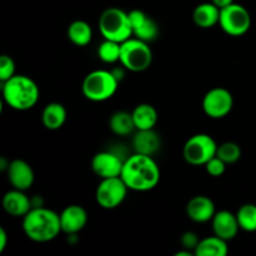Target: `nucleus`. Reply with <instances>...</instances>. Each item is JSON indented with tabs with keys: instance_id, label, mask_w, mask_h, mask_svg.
<instances>
[{
	"instance_id": "393cba45",
	"label": "nucleus",
	"mask_w": 256,
	"mask_h": 256,
	"mask_svg": "<svg viewBox=\"0 0 256 256\" xmlns=\"http://www.w3.org/2000/svg\"><path fill=\"white\" fill-rule=\"evenodd\" d=\"M240 230L246 232H256V205L244 204L239 208L236 212Z\"/></svg>"
},
{
	"instance_id": "7ed1b4c3",
	"label": "nucleus",
	"mask_w": 256,
	"mask_h": 256,
	"mask_svg": "<svg viewBox=\"0 0 256 256\" xmlns=\"http://www.w3.org/2000/svg\"><path fill=\"white\" fill-rule=\"evenodd\" d=\"M2 94L8 106L16 112H26L38 104L40 89L32 78L15 74L2 82Z\"/></svg>"
},
{
	"instance_id": "7c9ffc66",
	"label": "nucleus",
	"mask_w": 256,
	"mask_h": 256,
	"mask_svg": "<svg viewBox=\"0 0 256 256\" xmlns=\"http://www.w3.org/2000/svg\"><path fill=\"white\" fill-rule=\"evenodd\" d=\"M8 242H9V235H8L6 230L4 228H0V252H4L6 249Z\"/></svg>"
},
{
	"instance_id": "6ab92c4d",
	"label": "nucleus",
	"mask_w": 256,
	"mask_h": 256,
	"mask_svg": "<svg viewBox=\"0 0 256 256\" xmlns=\"http://www.w3.org/2000/svg\"><path fill=\"white\" fill-rule=\"evenodd\" d=\"M220 9L212 2H202L192 12V22L200 29H210L219 25Z\"/></svg>"
},
{
	"instance_id": "412c9836",
	"label": "nucleus",
	"mask_w": 256,
	"mask_h": 256,
	"mask_svg": "<svg viewBox=\"0 0 256 256\" xmlns=\"http://www.w3.org/2000/svg\"><path fill=\"white\" fill-rule=\"evenodd\" d=\"M132 114L136 130L154 129L155 125L158 124V120H159L158 110L155 109V106H152V104H148V102H142V104L136 105Z\"/></svg>"
},
{
	"instance_id": "6e6552de",
	"label": "nucleus",
	"mask_w": 256,
	"mask_h": 256,
	"mask_svg": "<svg viewBox=\"0 0 256 256\" xmlns=\"http://www.w3.org/2000/svg\"><path fill=\"white\" fill-rule=\"evenodd\" d=\"M219 25L222 32L230 36H242L252 28V15L242 4L232 2L220 9Z\"/></svg>"
},
{
	"instance_id": "f8f14e48",
	"label": "nucleus",
	"mask_w": 256,
	"mask_h": 256,
	"mask_svg": "<svg viewBox=\"0 0 256 256\" xmlns=\"http://www.w3.org/2000/svg\"><path fill=\"white\" fill-rule=\"evenodd\" d=\"M129 19L132 22V36L146 42H152L156 39L159 35V25L142 10L132 9L129 12Z\"/></svg>"
},
{
	"instance_id": "9b49d317",
	"label": "nucleus",
	"mask_w": 256,
	"mask_h": 256,
	"mask_svg": "<svg viewBox=\"0 0 256 256\" xmlns=\"http://www.w3.org/2000/svg\"><path fill=\"white\" fill-rule=\"evenodd\" d=\"M90 166L99 179L116 178L122 175L124 160L112 152H99L92 156Z\"/></svg>"
},
{
	"instance_id": "c756f323",
	"label": "nucleus",
	"mask_w": 256,
	"mask_h": 256,
	"mask_svg": "<svg viewBox=\"0 0 256 256\" xmlns=\"http://www.w3.org/2000/svg\"><path fill=\"white\" fill-rule=\"evenodd\" d=\"M200 239L194 232H182L180 236V244H182V249H188L195 254V249H196L198 244H199Z\"/></svg>"
},
{
	"instance_id": "4468645a",
	"label": "nucleus",
	"mask_w": 256,
	"mask_h": 256,
	"mask_svg": "<svg viewBox=\"0 0 256 256\" xmlns=\"http://www.w3.org/2000/svg\"><path fill=\"white\" fill-rule=\"evenodd\" d=\"M88 219V212L82 205H69L60 212L62 232L66 235H76L86 226Z\"/></svg>"
},
{
	"instance_id": "a878e982",
	"label": "nucleus",
	"mask_w": 256,
	"mask_h": 256,
	"mask_svg": "<svg viewBox=\"0 0 256 256\" xmlns=\"http://www.w3.org/2000/svg\"><path fill=\"white\" fill-rule=\"evenodd\" d=\"M122 44L112 40L104 39L98 48V56L105 64H114L120 60Z\"/></svg>"
},
{
	"instance_id": "f257e3e1",
	"label": "nucleus",
	"mask_w": 256,
	"mask_h": 256,
	"mask_svg": "<svg viewBox=\"0 0 256 256\" xmlns=\"http://www.w3.org/2000/svg\"><path fill=\"white\" fill-rule=\"evenodd\" d=\"M160 175V168L154 158L134 152L124 160V166L120 176L129 190L146 192L158 186Z\"/></svg>"
},
{
	"instance_id": "ddd939ff",
	"label": "nucleus",
	"mask_w": 256,
	"mask_h": 256,
	"mask_svg": "<svg viewBox=\"0 0 256 256\" xmlns=\"http://www.w3.org/2000/svg\"><path fill=\"white\" fill-rule=\"evenodd\" d=\"M8 180L14 189L26 192L35 182V174L32 165L22 159H14L9 162L6 169Z\"/></svg>"
},
{
	"instance_id": "dca6fc26",
	"label": "nucleus",
	"mask_w": 256,
	"mask_h": 256,
	"mask_svg": "<svg viewBox=\"0 0 256 256\" xmlns=\"http://www.w3.org/2000/svg\"><path fill=\"white\" fill-rule=\"evenodd\" d=\"M2 209L6 214L14 218H24L32 208V200L25 194V192L12 188L10 192H5L2 200Z\"/></svg>"
},
{
	"instance_id": "aec40b11",
	"label": "nucleus",
	"mask_w": 256,
	"mask_h": 256,
	"mask_svg": "<svg viewBox=\"0 0 256 256\" xmlns=\"http://www.w3.org/2000/svg\"><path fill=\"white\" fill-rule=\"evenodd\" d=\"M68 112L66 109L60 102H49L46 106L42 109V122L48 130H59L60 128L64 126L66 122Z\"/></svg>"
},
{
	"instance_id": "0eeeda50",
	"label": "nucleus",
	"mask_w": 256,
	"mask_h": 256,
	"mask_svg": "<svg viewBox=\"0 0 256 256\" xmlns=\"http://www.w3.org/2000/svg\"><path fill=\"white\" fill-rule=\"evenodd\" d=\"M218 146L212 135L200 132L186 140L182 148V156L192 166H204L210 159L216 156Z\"/></svg>"
},
{
	"instance_id": "cd10ccee",
	"label": "nucleus",
	"mask_w": 256,
	"mask_h": 256,
	"mask_svg": "<svg viewBox=\"0 0 256 256\" xmlns=\"http://www.w3.org/2000/svg\"><path fill=\"white\" fill-rule=\"evenodd\" d=\"M15 75V62L10 55L0 56V82H6Z\"/></svg>"
},
{
	"instance_id": "39448f33",
	"label": "nucleus",
	"mask_w": 256,
	"mask_h": 256,
	"mask_svg": "<svg viewBox=\"0 0 256 256\" xmlns=\"http://www.w3.org/2000/svg\"><path fill=\"white\" fill-rule=\"evenodd\" d=\"M99 32L104 39L124 42L132 36L129 12L116 6L105 9L99 16Z\"/></svg>"
},
{
	"instance_id": "f3484780",
	"label": "nucleus",
	"mask_w": 256,
	"mask_h": 256,
	"mask_svg": "<svg viewBox=\"0 0 256 256\" xmlns=\"http://www.w3.org/2000/svg\"><path fill=\"white\" fill-rule=\"evenodd\" d=\"M212 228L214 235L226 242L235 239L240 230L236 214H232L229 210H220L215 212L212 219Z\"/></svg>"
},
{
	"instance_id": "5701e85b",
	"label": "nucleus",
	"mask_w": 256,
	"mask_h": 256,
	"mask_svg": "<svg viewBox=\"0 0 256 256\" xmlns=\"http://www.w3.org/2000/svg\"><path fill=\"white\" fill-rule=\"evenodd\" d=\"M228 252H229L228 242L216 235L200 239L195 249V256H225Z\"/></svg>"
},
{
	"instance_id": "1a4fd4ad",
	"label": "nucleus",
	"mask_w": 256,
	"mask_h": 256,
	"mask_svg": "<svg viewBox=\"0 0 256 256\" xmlns=\"http://www.w3.org/2000/svg\"><path fill=\"white\" fill-rule=\"evenodd\" d=\"M129 188L122 176L100 179L95 190V200L102 209L112 210L119 208L126 199Z\"/></svg>"
},
{
	"instance_id": "c85d7f7f",
	"label": "nucleus",
	"mask_w": 256,
	"mask_h": 256,
	"mask_svg": "<svg viewBox=\"0 0 256 256\" xmlns=\"http://www.w3.org/2000/svg\"><path fill=\"white\" fill-rule=\"evenodd\" d=\"M226 166H228L226 162H222L219 156H214L204 165L208 174L212 178L222 176V175L225 174V172H226Z\"/></svg>"
},
{
	"instance_id": "a211bd4d",
	"label": "nucleus",
	"mask_w": 256,
	"mask_h": 256,
	"mask_svg": "<svg viewBox=\"0 0 256 256\" xmlns=\"http://www.w3.org/2000/svg\"><path fill=\"white\" fill-rule=\"evenodd\" d=\"M132 148L135 152L152 156L162 148V138L154 129L136 130L132 136Z\"/></svg>"
},
{
	"instance_id": "2eb2a0df",
	"label": "nucleus",
	"mask_w": 256,
	"mask_h": 256,
	"mask_svg": "<svg viewBox=\"0 0 256 256\" xmlns=\"http://www.w3.org/2000/svg\"><path fill=\"white\" fill-rule=\"evenodd\" d=\"M185 210H186L188 218L198 224L212 222L216 212L214 202L206 195H196V196L192 198L188 202Z\"/></svg>"
},
{
	"instance_id": "bb28decb",
	"label": "nucleus",
	"mask_w": 256,
	"mask_h": 256,
	"mask_svg": "<svg viewBox=\"0 0 256 256\" xmlns=\"http://www.w3.org/2000/svg\"><path fill=\"white\" fill-rule=\"evenodd\" d=\"M216 156H219L228 165L235 164L242 158V148L234 142H225L218 146Z\"/></svg>"
},
{
	"instance_id": "f03ea898",
	"label": "nucleus",
	"mask_w": 256,
	"mask_h": 256,
	"mask_svg": "<svg viewBox=\"0 0 256 256\" xmlns=\"http://www.w3.org/2000/svg\"><path fill=\"white\" fill-rule=\"evenodd\" d=\"M22 232L25 236L34 242H52L62 232L60 214L52 209L42 206L32 208L22 218Z\"/></svg>"
},
{
	"instance_id": "20e7f679",
	"label": "nucleus",
	"mask_w": 256,
	"mask_h": 256,
	"mask_svg": "<svg viewBox=\"0 0 256 256\" xmlns=\"http://www.w3.org/2000/svg\"><path fill=\"white\" fill-rule=\"evenodd\" d=\"M119 88V78L109 70L99 69L90 72L84 78L82 92L88 100L102 102L112 99Z\"/></svg>"
},
{
	"instance_id": "4be33fe9",
	"label": "nucleus",
	"mask_w": 256,
	"mask_h": 256,
	"mask_svg": "<svg viewBox=\"0 0 256 256\" xmlns=\"http://www.w3.org/2000/svg\"><path fill=\"white\" fill-rule=\"evenodd\" d=\"M68 39L75 46H86L92 40V29L85 20H74L66 30Z\"/></svg>"
},
{
	"instance_id": "b1692460",
	"label": "nucleus",
	"mask_w": 256,
	"mask_h": 256,
	"mask_svg": "<svg viewBox=\"0 0 256 256\" xmlns=\"http://www.w3.org/2000/svg\"><path fill=\"white\" fill-rule=\"evenodd\" d=\"M109 129L118 136H128L136 132L132 112L119 110L112 114L109 119Z\"/></svg>"
},
{
	"instance_id": "423d86ee",
	"label": "nucleus",
	"mask_w": 256,
	"mask_h": 256,
	"mask_svg": "<svg viewBox=\"0 0 256 256\" xmlns=\"http://www.w3.org/2000/svg\"><path fill=\"white\" fill-rule=\"evenodd\" d=\"M120 64L132 72H142L150 68L152 62V50L149 42L132 36L122 42Z\"/></svg>"
},
{
	"instance_id": "9d476101",
	"label": "nucleus",
	"mask_w": 256,
	"mask_h": 256,
	"mask_svg": "<svg viewBox=\"0 0 256 256\" xmlns=\"http://www.w3.org/2000/svg\"><path fill=\"white\" fill-rule=\"evenodd\" d=\"M202 105L205 115L210 119H222L232 112L234 96L226 88H212L204 95Z\"/></svg>"
},
{
	"instance_id": "2f4dec72",
	"label": "nucleus",
	"mask_w": 256,
	"mask_h": 256,
	"mask_svg": "<svg viewBox=\"0 0 256 256\" xmlns=\"http://www.w3.org/2000/svg\"><path fill=\"white\" fill-rule=\"evenodd\" d=\"M212 4L216 5L219 9H222V8H226L229 6L230 4H232V2H235L234 0H212Z\"/></svg>"
}]
</instances>
